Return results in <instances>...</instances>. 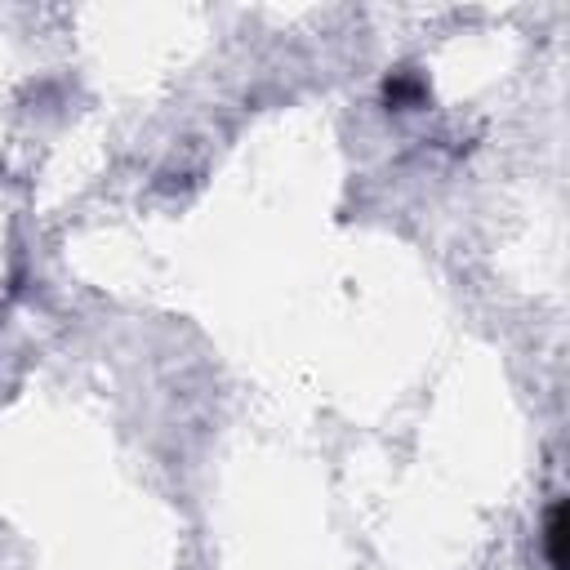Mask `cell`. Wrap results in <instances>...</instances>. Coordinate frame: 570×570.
<instances>
[{"label":"cell","mask_w":570,"mask_h":570,"mask_svg":"<svg viewBox=\"0 0 570 570\" xmlns=\"http://www.w3.org/2000/svg\"><path fill=\"white\" fill-rule=\"evenodd\" d=\"M561 521H566V508H552V521H548V557H552L557 570H561V539H566Z\"/></svg>","instance_id":"cell-1"}]
</instances>
